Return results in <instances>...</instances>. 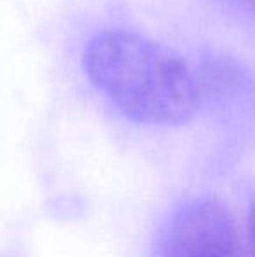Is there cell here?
I'll return each mask as SVG.
<instances>
[{
	"instance_id": "6da1fadb",
	"label": "cell",
	"mask_w": 255,
	"mask_h": 257,
	"mask_svg": "<svg viewBox=\"0 0 255 257\" xmlns=\"http://www.w3.org/2000/svg\"><path fill=\"white\" fill-rule=\"evenodd\" d=\"M82 63L96 89L140 124H184L199 108V81L185 61L138 34H98L86 44Z\"/></svg>"
},
{
	"instance_id": "7a4b0ae2",
	"label": "cell",
	"mask_w": 255,
	"mask_h": 257,
	"mask_svg": "<svg viewBox=\"0 0 255 257\" xmlns=\"http://www.w3.org/2000/svg\"><path fill=\"white\" fill-rule=\"evenodd\" d=\"M156 257H250V247L225 201L196 196L164 220Z\"/></svg>"
},
{
	"instance_id": "3957f363",
	"label": "cell",
	"mask_w": 255,
	"mask_h": 257,
	"mask_svg": "<svg viewBox=\"0 0 255 257\" xmlns=\"http://www.w3.org/2000/svg\"><path fill=\"white\" fill-rule=\"evenodd\" d=\"M238 2H246V4H250L252 0H238Z\"/></svg>"
}]
</instances>
